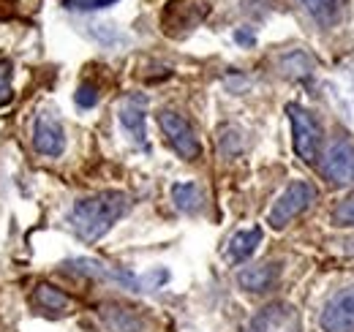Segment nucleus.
Wrapping results in <instances>:
<instances>
[{
	"label": "nucleus",
	"instance_id": "nucleus-1",
	"mask_svg": "<svg viewBox=\"0 0 354 332\" xmlns=\"http://www.w3.org/2000/svg\"><path fill=\"white\" fill-rule=\"evenodd\" d=\"M131 210V196L123 191H101L95 196L80 199L68 212V226L85 243L101 240L126 212Z\"/></svg>",
	"mask_w": 354,
	"mask_h": 332
},
{
	"label": "nucleus",
	"instance_id": "nucleus-2",
	"mask_svg": "<svg viewBox=\"0 0 354 332\" xmlns=\"http://www.w3.org/2000/svg\"><path fill=\"white\" fill-rule=\"evenodd\" d=\"M313 199H316V188L306 183V180H295L281 196H278V202L272 205L270 210V215H267V223L272 226V229H283L286 223H292L300 212H306V210L313 205Z\"/></svg>",
	"mask_w": 354,
	"mask_h": 332
},
{
	"label": "nucleus",
	"instance_id": "nucleus-3",
	"mask_svg": "<svg viewBox=\"0 0 354 332\" xmlns=\"http://www.w3.org/2000/svg\"><path fill=\"white\" fill-rule=\"evenodd\" d=\"M286 112H289V120H292L295 153H297L306 164H316V158H319L322 128L316 125V120H313V115H310L308 109H303L300 104H289Z\"/></svg>",
	"mask_w": 354,
	"mask_h": 332
},
{
	"label": "nucleus",
	"instance_id": "nucleus-4",
	"mask_svg": "<svg viewBox=\"0 0 354 332\" xmlns=\"http://www.w3.org/2000/svg\"><path fill=\"white\" fill-rule=\"evenodd\" d=\"M158 125H161L167 142L172 145V150H175L180 158H185V161H196L199 158V153H202L199 139H196L194 128L188 125V120L183 115H177L172 109H164L158 115Z\"/></svg>",
	"mask_w": 354,
	"mask_h": 332
},
{
	"label": "nucleus",
	"instance_id": "nucleus-5",
	"mask_svg": "<svg viewBox=\"0 0 354 332\" xmlns=\"http://www.w3.org/2000/svg\"><path fill=\"white\" fill-rule=\"evenodd\" d=\"M243 332H300V313L289 302H272L262 308Z\"/></svg>",
	"mask_w": 354,
	"mask_h": 332
},
{
	"label": "nucleus",
	"instance_id": "nucleus-6",
	"mask_svg": "<svg viewBox=\"0 0 354 332\" xmlns=\"http://www.w3.org/2000/svg\"><path fill=\"white\" fill-rule=\"evenodd\" d=\"M324 332H354V286L335 291L322 308Z\"/></svg>",
	"mask_w": 354,
	"mask_h": 332
},
{
	"label": "nucleus",
	"instance_id": "nucleus-7",
	"mask_svg": "<svg viewBox=\"0 0 354 332\" xmlns=\"http://www.w3.org/2000/svg\"><path fill=\"white\" fill-rule=\"evenodd\" d=\"M205 17H207V3L205 0H175L164 11V30L169 36H175V28H180L177 36H183V33L194 30Z\"/></svg>",
	"mask_w": 354,
	"mask_h": 332
},
{
	"label": "nucleus",
	"instance_id": "nucleus-8",
	"mask_svg": "<svg viewBox=\"0 0 354 332\" xmlns=\"http://www.w3.org/2000/svg\"><path fill=\"white\" fill-rule=\"evenodd\" d=\"M322 172L333 185H349L354 183V147L349 142L338 139L327 147L324 161H322Z\"/></svg>",
	"mask_w": 354,
	"mask_h": 332
},
{
	"label": "nucleus",
	"instance_id": "nucleus-9",
	"mask_svg": "<svg viewBox=\"0 0 354 332\" xmlns=\"http://www.w3.org/2000/svg\"><path fill=\"white\" fill-rule=\"evenodd\" d=\"M33 147L41 156H49V158H57L66 150V133H63V125L57 123L55 115L41 112L36 118V123H33Z\"/></svg>",
	"mask_w": 354,
	"mask_h": 332
},
{
	"label": "nucleus",
	"instance_id": "nucleus-10",
	"mask_svg": "<svg viewBox=\"0 0 354 332\" xmlns=\"http://www.w3.org/2000/svg\"><path fill=\"white\" fill-rule=\"evenodd\" d=\"M145 95H129L120 107V123L123 128L131 133V139L139 147H147V139H145Z\"/></svg>",
	"mask_w": 354,
	"mask_h": 332
},
{
	"label": "nucleus",
	"instance_id": "nucleus-11",
	"mask_svg": "<svg viewBox=\"0 0 354 332\" xmlns=\"http://www.w3.org/2000/svg\"><path fill=\"white\" fill-rule=\"evenodd\" d=\"M278 281V264H257V267H245L237 273V284L245 291H267L272 289V284Z\"/></svg>",
	"mask_w": 354,
	"mask_h": 332
},
{
	"label": "nucleus",
	"instance_id": "nucleus-12",
	"mask_svg": "<svg viewBox=\"0 0 354 332\" xmlns=\"http://www.w3.org/2000/svg\"><path fill=\"white\" fill-rule=\"evenodd\" d=\"M262 243V229L259 226H254V229H243V232H237L232 240H229V248H226V259L229 261H245L257 246Z\"/></svg>",
	"mask_w": 354,
	"mask_h": 332
},
{
	"label": "nucleus",
	"instance_id": "nucleus-13",
	"mask_svg": "<svg viewBox=\"0 0 354 332\" xmlns=\"http://www.w3.org/2000/svg\"><path fill=\"white\" fill-rule=\"evenodd\" d=\"M303 6L308 8V14L319 25H335L341 19L344 11V0H303Z\"/></svg>",
	"mask_w": 354,
	"mask_h": 332
},
{
	"label": "nucleus",
	"instance_id": "nucleus-14",
	"mask_svg": "<svg viewBox=\"0 0 354 332\" xmlns=\"http://www.w3.org/2000/svg\"><path fill=\"white\" fill-rule=\"evenodd\" d=\"M33 299H36L39 308L52 311V313H66L68 305H71V299H68L63 291L55 289V286H49V284H39V286H36V294H33Z\"/></svg>",
	"mask_w": 354,
	"mask_h": 332
},
{
	"label": "nucleus",
	"instance_id": "nucleus-15",
	"mask_svg": "<svg viewBox=\"0 0 354 332\" xmlns=\"http://www.w3.org/2000/svg\"><path fill=\"white\" fill-rule=\"evenodd\" d=\"M172 199H175L177 210H183V212H199L202 202H205L199 185H194V183H177V185H172Z\"/></svg>",
	"mask_w": 354,
	"mask_h": 332
},
{
	"label": "nucleus",
	"instance_id": "nucleus-16",
	"mask_svg": "<svg viewBox=\"0 0 354 332\" xmlns=\"http://www.w3.org/2000/svg\"><path fill=\"white\" fill-rule=\"evenodd\" d=\"M101 316L106 319V324L115 332H139L142 330V319L133 311H123V308H101Z\"/></svg>",
	"mask_w": 354,
	"mask_h": 332
},
{
	"label": "nucleus",
	"instance_id": "nucleus-17",
	"mask_svg": "<svg viewBox=\"0 0 354 332\" xmlns=\"http://www.w3.org/2000/svg\"><path fill=\"white\" fill-rule=\"evenodd\" d=\"M11 60L0 55V107H6L11 101Z\"/></svg>",
	"mask_w": 354,
	"mask_h": 332
},
{
	"label": "nucleus",
	"instance_id": "nucleus-18",
	"mask_svg": "<svg viewBox=\"0 0 354 332\" xmlns=\"http://www.w3.org/2000/svg\"><path fill=\"white\" fill-rule=\"evenodd\" d=\"M74 101H77V107H82V109H93V107L98 104V90L88 82L80 84V90L74 93Z\"/></svg>",
	"mask_w": 354,
	"mask_h": 332
},
{
	"label": "nucleus",
	"instance_id": "nucleus-19",
	"mask_svg": "<svg viewBox=\"0 0 354 332\" xmlns=\"http://www.w3.org/2000/svg\"><path fill=\"white\" fill-rule=\"evenodd\" d=\"M112 3H118V0H63V6L71 11H95V8H106Z\"/></svg>",
	"mask_w": 354,
	"mask_h": 332
},
{
	"label": "nucleus",
	"instance_id": "nucleus-20",
	"mask_svg": "<svg viewBox=\"0 0 354 332\" xmlns=\"http://www.w3.org/2000/svg\"><path fill=\"white\" fill-rule=\"evenodd\" d=\"M333 221L338 226H354V199L352 202H344L333 210Z\"/></svg>",
	"mask_w": 354,
	"mask_h": 332
},
{
	"label": "nucleus",
	"instance_id": "nucleus-21",
	"mask_svg": "<svg viewBox=\"0 0 354 332\" xmlns=\"http://www.w3.org/2000/svg\"><path fill=\"white\" fill-rule=\"evenodd\" d=\"M240 44H254V36L248 33V30H237V36H234Z\"/></svg>",
	"mask_w": 354,
	"mask_h": 332
}]
</instances>
